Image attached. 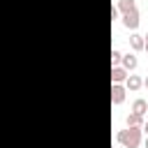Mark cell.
<instances>
[{"label":"cell","instance_id":"obj_5","mask_svg":"<svg viewBox=\"0 0 148 148\" xmlns=\"http://www.w3.org/2000/svg\"><path fill=\"white\" fill-rule=\"evenodd\" d=\"M120 62H123V69H125V72H132V69H136V65H139V60H136L134 53H125V56L120 58Z\"/></svg>","mask_w":148,"mask_h":148},{"label":"cell","instance_id":"obj_12","mask_svg":"<svg viewBox=\"0 0 148 148\" xmlns=\"http://www.w3.org/2000/svg\"><path fill=\"white\" fill-rule=\"evenodd\" d=\"M143 51L148 53V35H143Z\"/></svg>","mask_w":148,"mask_h":148},{"label":"cell","instance_id":"obj_8","mask_svg":"<svg viewBox=\"0 0 148 148\" xmlns=\"http://www.w3.org/2000/svg\"><path fill=\"white\" fill-rule=\"evenodd\" d=\"M125 125L127 127H143V116H136V113H127V118H125Z\"/></svg>","mask_w":148,"mask_h":148},{"label":"cell","instance_id":"obj_2","mask_svg":"<svg viewBox=\"0 0 148 148\" xmlns=\"http://www.w3.org/2000/svg\"><path fill=\"white\" fill-rule=\"evenodd\" d=\"M125 92H127L125 86L111 83V104H123V102H125Z\"/></svg>","mask_w":148,"mask_h":148},{"label":"cell","instance_id":"obj_6","mask_svg":"<svg viewBox=\"0 0 148 148\" xmlns=\"http://www.w3.org/2000/svg\"><path fill=\"white\" fill-rule=\"evenodd\" d=\"M116 9H118V14H130V12L136 9V2L134 0H118L116 2Z\"/></svg>","mask_w":148,"mask_h":148},{"label":"cell","instance_id":"obj_1","mask_svg":"<svg viewBox=\"0 0 148 148\" xmlns=\"http://www.w3.org/2000/svg\"><path fill=\"white\" fill-rule=\"evenodd\" d=\"M116 141L125 148H139L141 143V127H125L116 134Z\"/></svg>","mask_w":148,"mask_h":148},{"label":"cell","instance_id":"obj_14","mask_svg":"<svg viewBox=\"0 0 148 148\" xmlns=\"http://www.w3.org/2000/svg\"><path fill=\"white\" fill-rule=\"evenodd\" d=\"M143 88H148V76H146V79H143Z\"/></svg>","mask_w":148,"mask_h":148},{"label":"cell","instance_id":"obj_15","mask_svg":"<svg viewBox=\"0 0 148 148\" xmlns=\"http://www.w3.org/2000/svg\"><path fill=\"white\" fill-rule=\"evenodd\" d=\"M143 146H146V148H148V136H146V143H143Z\"/></svg>","mask_w":148,"mask_h":148},{"label":"cell","instance_id":"obj_11","mask_svg":"<svg viewBox=\"0 0 148 148\" xmlns=\"http://www.w3.org/2000/svg\"><path fill=\"white\" fill-rule=\"evenodd\" d=\"M120 58H123V53H120L118 49H111V65H113V67H118Z\"/></svg>","mask_w":148,"mask_h":148},{"label":"cell","instance_id":"obj_7","mask_svg":"<svg viewBox=\"0 0 148 148\" xmlns=\"http://www.w3.org/2000/svg\"><path fill=\"white\" fill-rule=\"evenodd\" d=\"M127 79V72L123 67H111V83H123Z\"/></svg>","mask_w":148,"mask_h":148},{"label":"cell","instance_id":"obj_13","mask_svg":"<svg viewBox=\"0 0 148 148\" xmlns=\"http://www.w3.org/2000/svg\"><path fill=\"white\" fill-rule=\"evenodd\" d=\"M141 130H143V132H146V136H148V120L143 123V127H141Z\"/></svg>","mask_w":148,"mask_h":148},{"label":"cell","instance_id":"obj_9","mask_svg":"<svg viewBox=\"0 0 148 148\" xmlns=\"http://www.w3.org/2000/svg\"><path fill=\"white\" fill-rule=\"evenodd\" d=\"M130 46H132V51H143V35L132 32V37H130Z\"/></svg>","mask_w":148,"mask_h":148},{"label":"cell","instance_id":"obj_3","mask_svg":"<svg viewBox=\"0 0 148 148\" xmlns=\"http://www.w3.org/2000/svg\"><path fill=\"white\" fill-rule=\"evenodd\" d=\"M139 9H134V12H130V14H123V25L127 28V30H136L139 28Z\"/></svg>","mask_w":148,"mask_h":148},{"label":"cell","instance_id":"obj_4","mask_svg":"<svg viewBox=\"0 0 148 148\" xmlns=\"http://www.w3.org/2000/svg\"><path fill=\"white\" fill-rule=\"evenodd\" d=\"M141 86H143V79H141V76H136V74H127V79H125V88H127V90L136 92Z\"/></svg>","mask_w":148,"mask_h":148},{"label":"cell","instance_id":"obj_10","mask_svg":"<svg viewBox=\"0 0 148 148\" xmlns=\"http://www.w3.org/2000/svg\"><path fill=\"white\" fill-rule=\"evenodd\" d=\"M146 111H148V102H146V99H134V104H132V113H136V116H146Z\"/></svg>","mask_w":148,"mask_h":148}]
</instances>
